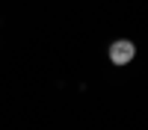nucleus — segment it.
Wrapping results in <instances>:
<instances>
[{"instance_id":"nucleus-1","label":"nucleus","mask_w":148,"mask_h":130,"mask_svg":"<svg viewBox=\"0 0 148 130\" xmlns=\"http://www.w3.org/2000/svg\"><path fill=\"white\" fill-rule=\"evenodd\" d=\"M133 56H136V44L133 42L119 39L110 44V62L113 65H127V62H133Z\"/></svg>"}]
</instances>
